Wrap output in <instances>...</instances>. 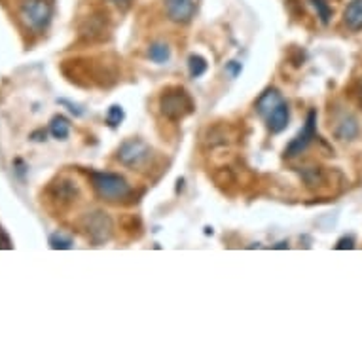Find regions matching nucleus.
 <instances>
[{"label":"nucleus","instance_id":"nucleus-1","mask_svg":"<svg viewBox=\"0 0 362 362\" xmlns=\"http://www.w3.org/2000/svg\"><path fill=\"white\" fill-rule=\"evenodd\" d=\"M91 182L97 196L103 197L105 202H124L131 196V186L127 185V180L116 173H91Z\"/></svg>","mask_w":362,"mask_h":362},{"label":"nucleus","instance_id":"nucleus-2","mask_svg":"<svg viewBox=\"0 0 362 362\" xmlns=\"http://www.w3.org/2000/svg\"><path fill=\"white\" fill-rule=\"evenodd\" d=\"M160 110L167 119L178 122L194 112V101L182 88H169L160 97Z\"/></svg>","mask_w":362,"mask_h":362},{"label":"nucleus","instance_id":"nucleus-3","mask_svg":"<svg viewBox=\"0 0 362 362\" xmlns=\"http://www.w3.org/2000/svg\"><path fill=\"white\" fill-rule=\"evenodd\" d=\"M54 16V8L48 0H23L19 6V19L25 27L30 30L40 33L49 25Z\"/></svg>","mask_w":362,"mask_h":362},{"label":"nucleus","instance_id":"nucleus-4","mask_svg":"<svg viewBox=\"0 0 362 362\" xmlns=\"http://www.w3.org/2000/svg\"><path fill=\"white\" fill-rule=\"evenodd\" d=\"M152 158V148L141 139H129L118 148V161L131 169H141Z\"/></svg>","mask_w":362,"mask_h":362},{"label":"nucleus","instance_id":"nucleus-5","mask_svg":"<svg viewBox=\"0 0 362 362\" xmlns=\"http://www.w3.org/2000/svg\"><path fill=\"white\" fill-rule=\"evenodd\" d=\"M83 230L88 233V238L93 243L101 245L110 239L112 235V220L107 213L103 211H95V213H89L83 216Z\"/></svg>","mask_w":362,"mask_h":362},{"label":"nucleus","instance_id":"nucleus-6","mask_svg":"<svg viewBox=\"0 0 362 362\" xmlns=\"http://www.w3.org/2000/svg\"><path fill=\"white\" fill-rule=\"evenodd\" d=\"M315 124H317V114L309 112L303 129L300 131L298 137L286 146V156H288V158H294V156L302 154L303 150L311 144V141L315 139Z\"/></svg>","mask_w":362,"mask_h":362},{"label":"nucleus","instance_id":"nucleus-7","mask_svg":"<svg viewBox=\"0 0 362 362\" xmlns=\"http://www.w3.org/2000/svg\"><path fill=\"white\" fill-rule=\"evenodd\" d=\"M165 12L171 21L185 25L194 18L196 2L194 0H165Z\"/></svg>","mask_w":362,"mask_h":362},{"label":"nucleus","instance_id":"nucleus-8","mask_svg":"<svg viewBox=\"0 0 362 362\" xmlns=\"http://www.w3.org/2000/svg\"><path fill=\"white\" fill-rule=\"evenodd\" d=\"M288 119H291L288 107H286V103H281L279 107L275 108V110H272V112L266 116L267 129L272 131V133H281V131L286 129Z\"/></svg>","mask_w":362,"mask_h":362},{"label":"nucleus","instance_id":"nucleus-9","mask_svg":"<svg viewBox=\"0 0 362 362\" xmlns=\"http://www.w3.org/2000/svg\"><path fill=\"white\" fill-rule=\"evenodd\" d=\"M358 133H361L358 122H356V118L349 116V114H345L344 118L334 125V135L339 141H353V139L358 137Z\"/></svg>","mask_w":362,"mask_h":362},{"label":"nucleus","instance_id":"nucleus-10","mask_svg":"<svg viewBox=\"0 0 362 362\" xmlns=\"http://www.w3.org/2000/svg\"><path fill=\"white\" fill-rule=\"evenodd\" d=\"M78 196V188L74 182L71 180H59L57 185L52 188V199L57 203H65V205H71Z\"/></svg>","mask_w":362,"mask_h":362},{"label":"nucleus","instance_id":"nucleus-11","mask_svg":"<svg viewBox=\"0 0 362 362\" xmlns=\"http://www.w3.org/2000/svg\"><path fill=\"white\" fill-rule=\"evenodd\" d=\"M281 103H285V101H283V97H281L279 91H277V89H267L266 93H262L260 99L256 101V108H258L260 116L266 118L267 114L279 107Z\"/></svg>","mask_w":362,"mask_h":362},{"label":"nucleus","instance_id":"nucleus-12","mask_svg":"<svg viewBox=\"0 0 362 362\" xmlns=\"http://www.w3.org/2000/svg\"><path fill=\"white\" fill-rule=\"evenodd\" d=\"M344 21L347 29L361 30L362 29V0H351L344 12Z\"/></svg>","mask_w":362,"mask_h":362},{"label":"nucleus","instance_id":"nucleus-13","mask_svg":"<svg viewBox=\"0 0 362 362\" xmlns=\"http://www.w3.org/2000/svg\"><path fill=\"white\" fill-rule=\"evenodd\" d=\"M148 57L154 63H167L169 57H171V48L167 46L165 42H154L148 48Z\"/></svg>","mask_w":362,"mask_h":362},{"label":"nucleus","instance_id":"nucleus-14","mask_svg":"<svg viewBox=\"0 0 362 362\" xmlns=\"http://www.w3.org/2000/svg\"><path fill=\"white\" fill-rule=\"evenodd\" d=\"M49 131H52V135L55 139H59V141H65L69 137V133H71V124H69V119L65 116H55L52 119V125H49Z\"/></svg>","mask_w":362,"mask_h":362},{"label":"nucleus","instance_id":"nucleus-15","mask_svg":"<svg viewBox=\"0 0 362 362\" xmlns=\"http://www.w3.org/2000/svg\"><path fill=\"white\" fill-rule=\"evenodd\" d=\"M188 69H190V74L194 78L203 76L207 72V61L203 59L202 55H190L188 59Z\"/></svg>","mask_w":362,"mask_h":362},{"label":"nucleus","instance_id":"nucleus-16","mask_svg":"<svg viewBox=\"0 0 362 362\" xmlns=\"http://www.w3.org/2000/svg\"><path fill=\"white\" fill-rule=\"evenodd\" d=\"M311 2H313L315 10L319 13V18H321L322 23H328V19H330L332 12H330V8H328L327 0H311Z\"/></svg>","mask_w":362,"mask_h":362},{"label":"nucleus","instance_id":"nucleus-17","mask_svg":"<svg viewBox=\"0 0 362 362\" xmlns=\"http://www.w3.org/2000/svg\"><path fill=\"white\" fill-rule=\"evenodd\" d=\"M122 119H124V110H122V107H118V105L110 107V110H108V114H107L108 125L116 127V125H119V122H122Z\"/></svg>","mask_w":362,"mask_h":362},{"label":"nucleus","instance_id":"nucleus-18","mask_svg":"<svg viewBox=\"0 0 362 362\" xmlns=\"http://www.w3.org/2000/svg\"><path fill=\"white\" fill-rule=\"evenodd\" d=\"M49 245H52L54 249H71L72 241L71 239L63 238V235H59V233H55V235L49 238Z\"/></svg>","mask_w":362,"mask_h":362},{"label":"nucleus","instance_id":"nucleus-19","mask_svg":"<svg viewBox=\"0 0 362 362\" xmlns=\"http://www.w3.org/2000/svg\"><path fill=\"white\" fill-rule=\"evenodd\" d=\"M110 2H112L116 8H119L122 12H125V10L131 6V2H133V0H110Z\"/></svg>","mask_w":362,"mask_h":362},{"label":"nucleus","instance_id":"nucleus-20","mask_svg":"<svg viewBox=\"0 0 362 362\" xmlns=\"http://www.w3.org/2000/svg\"><path fill=\"white\" fill-rule=\"evenodd\" d=\"M0 249H10V239L2 232V228H0Z\"/></svg>","mask_w":362,"mask_h":362},{"label":"nucleus","instance_id":"nucleus-21","mask_svg":"<svg viewBox=\"0 0 362 362\" xmlns=\"http://www.w3.org/2000/svg\"><path fill=\"white\" fill-rule=\"evenodd\" d=\"M228 71L232 72V76H238L239 72H241V65L233 61V63H230V66H228Z\"/></svg>","mask_w":362,"mask_h":362}]
</instances>
